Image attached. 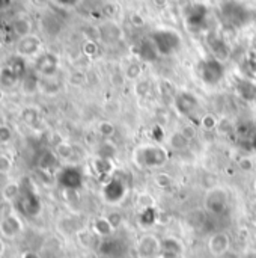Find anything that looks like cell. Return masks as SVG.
<instances>
[{
	"label": "cell",
	"instance_id": "obj_2",
	"mask_svg": "<svg viewBox=\"0 0 256 258\" xmlns=\"http://www.w3.org/2000/svg\"><path fill=\"white\" fill-rule=\"evenodd\" d=\"M152 42L161 56L175 53L181 45V38L174 30H157L152 36Z\"/></svg>",
	"mask_w": 256,
	"mask_h": 258
},
{
	"label": "cell",
	"instance_id": "obj_10",
	"mask_svg": "<svg viewBox=\"0 0 256 258\" xmlns=\"http://www.w3.org/2000/svg\"><path fill=\"white\" fill-rule=\"evenodd\" d=\"M208 249L214 257H223L231 249V237L225 231H216L208 240Z\"/></svg>",
	"mask_w": 256,
	"mask_h": 258
},
{
	"label": "cell",
	"instance_id": "obj_39",
	"mask_svg": "<svg viewBox=\"0 0 256 258\" xmlns=\"http://www.w3.org/2000/svg\"><path fill=\"white\" fill-rule=\"evenodd\" d=\"M157 258H167V257H163V255H160V257H157Z\"/></svg>",
	"mask_w": 256,
	"mask_h": 258
},
{
	"label": "cell",
	"instance_id": "obj_12",
	"mask_svg": "<svg viewBox=\"0 0 256 258\" xmlns=\"http://www.w3.org/2000/svg\"><path fill=\"white\" fill-rule=\"evenodd\" d=\"M56 70H57V59H56V56L48 54V53L38 56V59H36V71L38 73L50 77V76H53L56 73Z\"/></svg>",
	"mask_w": 256,
	"mask_h": 258
},
{
	"label": "cell",
	"instance_id": "obj_19",
	"mask_svg": "<svg viewBox=\"0 0 256 258\" xmlns=\"http://www.w3.org/2000/svg\"><path fill=\"white\" fill-rule=\"evenodd\" d=\"M20 194H21V183H9L3 189V197L9 203H17Z\"/></svg>",
	"mask_w": 256,
	"mask_h": 258
},
{
	"label": "cell",
	"instance_id": "obj_40",
	"mask_svg": "<svg viewBox=\"0 0 256 258\" xmlns=\"http://www.w3.org/2000/svg\"><path fill=\"white\" fill-rule=\"evenodd\" d=\"M255 213H256V204H255Z\"/></svg>",
	"mask_w": 256,
	"mask_h": 258
},
{
	"label": "cell",
	"instance_id": "obj_21",
	"mask_svg": "<svg viewBox=\"0 0 256 258\" xmlns=\"http://www.w3.org/2000/svg\"><path fill=\"white\" fill-rule=\"evenodd\" d=\"M94 168L97 171L98 175H109L112 171V162L110 159H104V157H98L94 162Z\"/></svg>",
	"mask_w": 256,
	"mask_h": 258
},
{
	"label": "cell",
	"instance_id": "obj_3",
	"mask_svg": "<svg viewBox=\"0 0 256 258\" xmlns=\"http://www.w3.org/2000/svg\"><path fill=\"white\" fill-rule=\"evenodd\" d=\"M24 231L23 219L17 212H9L0 218V236L5 240H15Z\"/></svg>",
	"mask_w": 256,
	"mask_h": 258
},
{
	"label": "cell",
	"instance_id": "obj_29",
	"mask_svg": "<svg viewBox=\"0 0 256 258\" xmlns=\"http://www.w3.org/2000/svg\"><path fill=\"white\" fill-rule=\"evenodd\" d=\"M11 139V128L2 125L0 127V144H6Z\"/></svg>",
	"mask_w": 256,
	"mask_h": 258
},
{
	"label": "cell",
	"instance_id": "obj_36",
	"mask_svg": "<svg viewBox=\"0 0 256 258\" xmlns=\"http://www.w3.org/2000/svg\"><path fill=\"white\" fill-rule=\"evenodd\" d=\"M48 2H51V0H33V3L38 5V6H44V5H47Z\"/></svg>",
	"mask_w": 256,
	"mask_h": 258
},
{
	"label": "cell",
	"instance_id": "obj_4",
	"mask_svg": "<svg viewBox=\"0 0 256 258\" xmlns=\"http://www.w3.org/2000/svg\"><path fill=\"white\" fill-rule=\"evenodd\" d=\"M223 76H225V67L222 63V60H219L217 57L207 59L201 67V77H202L204 83L208 86H214V85L220 83Z\"/></svg>",
	"mask_w": 256,
	"mask_h": 258
},
{
	"label": "cell",
	"instance_id": "obj_32",
	"mask_svg": "<svg viewBox=\"0 0 256 258\" xmlns=\"http://www.w3.org/2000/svg\"><path fill=\"white\" fill-rule=\"evenodd\" d=\"M18 258H41V255L36 252V251H32V249H27V251H23L20 254Z\"/></svg>",
	"mask_w": 256,
	"mask_h": 258
},
{
	"label": "cell",
	"instance_id": "obj_24",
	"mask_svg": "<svg viewBox=\"0 0 256 258\" xmlns=\"http://www.w3.org/2000/svg\"><path fill=\"white\" fill-rule=\"evenodd\" d=\"M201 124H202V127L207 128V130H216L217 125H219V119H217L214 115L208 113V115H205V116L202 118Z\"/></svg>",
	"mask_w": 256,
	"mask_h": 258
},
{
	"label": "cell",
	"instance_id": "obj_35",
	"mask_svg": "<svg viewBox=\"0 0 256 258\" xmlns=\"http://www.w3.org/2000/svg\"><path fill=\"white\" fill-rule=\"evenodd\" d=\"M11 2H12V0H0V11L6 9V8L11 5Z\"/></svg>",
	"mask_w": 256,
	"mask_h": 258
},
{
	"label": "cell",
	"instance_id": "obj_7",
	"mask_svg": "<svg viewBox=\"0 0 256 258\" xmlns=\"http://www.w3.org/2000/svg\"><path fill=\"white\" fill-rule=\"evenodd\" d=\"M127 194L125 183L119 178H110L103 187V198L109 204H119Z\"/></svg>",
	"mask_w": 256,
	"mask_h": 258
},
{
	"label": "cell",
	"instance_id": "obj_26",
	"mask_svg": "<svg viewBox=\"0 0 256 258\" xmlns=\"http://www.w3.org/2000/svg\"><path fill=\"white\" fill-rule=\"evenodd\" d=\"M98 133H100L103 138H110V136H113V133H115V127H113V124H110V122H107V121L100 122V125H98Z\"/></svg>",
	"mask_w": 256,
	"mask_h": 258
},
{
	"label": "cell",
	"instance_id": "obj_30",
	"mask_svg": "<svg viewBox=\"0 0 256 258\" xmlns=\"http://www.w3.org/2000/svg\"><path fill=\"white\" fill-rule=\"evenodd\" d=\"M181 133H183L189 141H192V139L196 136V130H195L193 127H184V128L181 130Z\"/></svg>",
	"mask_w": 256,
	"mask_h": 258
},
{
	"label": "cell",
	"instance_id": "obj_13",
	"mask_svg": "<svg viewBox=\"0 0 256 258\" xmlns=\"http://www.w3.org/2000/svg\"><path fill=\"white\" fill-rule=\"evenodd\" d=\"M92 231L95 236H98L100 239L104 240V239H110L116 230L113 228V225L110 224L107 216H98L92 222Z\"/></svg>",
	"mask_w": 256,
	"mask_h": 258
},
{
	"label": "cell",
	"instance_id": "obj_23",
	"mask_svg": "<svg viewBox=\"0 0 256 258\" xmlns=\"http://www.w3.org/2000/svg\"><path fill=\"white\" fill-rule=\"evenodd\" d=\"M189 139L181 133V132H177V133H174L172 135V138H170V145H172V148H175V150H183V148H187L189 147Z\"/></svg>",
	"mask_w": 256,
	"mask_h": 258
},
{
	"label": "cell",
	"instance_id": "obj_37",
	"mask_svg": "<svg viewBox=\"0 0 256 258\" xmlns=\"http://www.w3.org/2000/svg\"><path fill=\"white\" fill-rule=\"evenodd\" d=\"M252 68H253V71L256 73V60H253V62H252Z\"/></svg>",
	"mask_w": 256,
	"mask_h": 258
},
{
	"label": "cell",
	"instance_id": "obj_9",
	"mask_svg": "<svg viewBox=\"0 0 256 258\" xmlns=\"http://www.w3.org/2000/svg\"><path fill=\"white\" fill-rule=\"evenodd\" d=\"M41 51V39L35 35H27L18 39L17 44V56L26 57H36Z\"/></svg>",
	"mask_w": 256,
	"mask_h": 258
},
{
	"label": "cell",
	"instance_id": "obj_34",
	"mask_svg": "<svg viewBox=\"0 0 256 258\" xmlns=\"http://www.w3.org/2000/svg\"><path fill=\"white\" fill-rule=\"evenodd\" d=\"M250 150L256 153V132L252 135V138H250Z\"/></svg>",
	"mask_w": 256,
	"mask_h": 258
},
{
	"label": "cell",
	"instance_id": "obj_1",
	"mask_svg": "<svg viewBox=\"0 0 256 258\" xmlns=\"http://www.w3.org/2000/svg\"><path fill=\"white\" fill-rule=\"evenodd\" d=\"M167 160H169V154L160 145H152V144L142 145V147L136 148L133 153V162L139 168H146V169L160 168Z\"/></svg>",
	"mask_w": 256,
	"mask_h": 258
},
{
	"label": "cell",
	"instance_id": "obj_20",
	"mask_svg": "<svg viewBox=\"0 0 256 258\" xmlns=\"http://www.w3.org/2000/svg\"><path fill=\"white\" fill-rule=\"evenodd\" d=\"M205 15H207L205 8H204L202 5H195V6L192 8L190 15H189V21H190L192 24H195V26H199V24L204 23Z\"/></svg>",
	"mask_w": 256,
	"mask_h": 258
},
{
	"label": "cell",
	"instance_id": "obj_18",
	"mask_svg": "<svg viewBox=\"0 0 256 258\" xmlns=\"http://www.w3.org/2000/svg\"><path fill=\"white\" fill-rule=\"evenodd\" d=\"M20 77H18V74L9 67V65H6V67H3L2 70H0V85H3V86H14L15 83H17V80H18Z\"/></svg>",
	"mask_w": 256,
	"mask_h": 258
},
{
	"label": "cell",
	"instance_id": "obj_6",
	"mask_svg": "<svg viewBox=\"0 0 256 258\" xmlns=\"http://www.w3.org/2000/svg\"><path fill=\"white\" fill-rule=\"evenodd\" d=\"M137 255L140 258H157L161 254V240L152 234H145L137 242Z\"/></svg>",
	"mask_w": 256,
	"mask_h": 258
},
{
	"label": "cell",
	"instance_id": "obj_5",
	"mask_svg": "<svg viewBox=\"0 0 256 258\" xmlns=\"http://www.w3.org/2000/svg\"><path fill=\"white\" fill-rule=\"evenodd\" d=\"M57 183L66 190H78L83 184V174L77 166H65L57 174Z\"/></svg>",
	"mask_w": 256,
	"mask_h": 258
},
{
	"label": "cell",
	"instance_id": "obj_28",
	"mask_svg": "<svg viewBox=\"0 0 256 258\" xmlns=\"http://www.w3.org/2000/svg\"><path fill=\"white\" fill-rule=\"evenodd\" d=\"M107 219L110 221V224L113 225V228H115V230H118V228L122 225V222H124V218H122V215H121V213H118V212H113V213H110V215L107 216Z\"/></svg>",
	"mask_w": 256,
	"mask_h": 258
},
{
	"label": "cell",
	"instance_id": "obj_38",
	"mask_svg": "<svg viewBox=\"0 0 256 258\" xmlns=\"http://www.w3.org/2000/svg\"><path fill=\"white\" fill-rule=\"evenodd\" d=\"M253 190H255V194H256V181L253 183Z\"/></svg>",
	"mask_w": 256,
	"mask_h": 258
},
{
	"label": "cell",
	"instance_id": "obj_27",
	"mask_svg": "<svg viewBox=\"0 0 256 258\" xmlns=\"http://www.w3.org/2000/svg\"><path fill=\"white\" fill-rule=\"evenodd\" d=\"M56 6L63 8V9H72L80 5L81 0H51Z\"/></svg>",
	"mask_w": 256,
	"mask_h": 258
},
{
	"label": "cell",
	"instance_id": "obj_25",
	"mask_svg": "<svg viewBox=\"0 0 256 258\" xmlns=\"http://www.w3.org/2000/svg\"><path fill=\"white\" fill-rule=\"evenodd\" d=\"M155 184L161 189H167L172 186V177L166 172H160L157 177H155Z\"/></svg>",
	"mask_w": 256,
	"mask_h": 258
},
{
	"label": "cell",
	"instance_id": "obj_33",
	"mask_svg": "<svg viewBox=\"0 0 256 258\" xmlns=\"http://www.w3.org/2000/svg\"><path fill=\"white\" fill-rule=\"evenodd\" d=\"M5 251H6V243H5V239L0 236V257L5 254Z\"/></svg>",
	"mask_w": 256,
	"mask_h": 258
},
{
	"label": "cell",
	"instance_id": "obj_17",
	"mask_svg": "<svg viewBox=\"0 0 256 258\" xmlns=\"http://www.w3.org/2000/svg\"><path fill=\"white\" fill-rule=\"evenodd\" d=\"M14 32H15L20 38L30 35V33H32V23H30V20H29L27 17H24V15H20V17L14 21Z\"/></svg>",
	"mask_w": 256,
	"mask_h": 258
},
{
	"label": "cell",
	"instance_id": "obj_15",
	"mask_svg": "<svg viewBox=\"0 0 256 258\" xmlns=\"http://www.w3.org/2000/svg\"><path fill=\"white\" fill-rule=\"evenodd\" d=\"M237 92L246 101H255L256 100V85L250 80H241L237 85Z\"/></svg>",
	"mask_w": 256,
	"mask_h": 258
},
{
	"label": "cell",
	"instance_id": "obj_14",
	"mask_svg": "<svg viewBox=\"0 0 256 258\" xmlns=\"http://www.w3.org/2000/svg\"><path fill=\"white\" fill-rule=\"evenodd\" d=\"M184 251L183 243L175 237H166L161 240V254L163 257L167 258H180Z\"/></svg>",
	"mask_w": 256,
	"mask_h": 258
},
{
	"label": "cell",
	"instance_id": "obj_8",
	"mask_svg": "<svg viewBox=\"0 0 256 258\" xmlns=\"http://www.w3.org/2000/svg\"><path fill=\"white\" fill-rule=\"evenodd\" d=\"M205 207L211 215H223L228 210V195L225 194V190H211L205 198Z\"/></svg>",
	"mask_w": 256,
	"mask_h": 258
},
{
	"label": "cell",
	"instance_id": "obj_11",
	"mask_svg": "<svg viewBox=\"0 0 256 258\" xmlns=\"http://www.w3.org/2000/svg\"><path fill=\"white\" fill-rule=\"evenodd\" d=\"M175 109L178 110L180 115H184V116H190L196 109H198V98L189 92V91H183V92H178L175 95Z\"/></svg>",
	"mask_w": 256,
	"mask_h": 258
},
{
	"label": "cell",
	"instance_id": "obj_31",
	"mask_svg": "<svg viewBox=\"0 0 256 258\" xmlns=\"http://www.w3.org/2000/svg\"><path fill=\"white\" fill-rule=\"evenodd\" d=\"M152 135H154V139H155V141H158V142L164 138V132H163V128H161V127H158V125H155V127H154Z\"/></svg>",
	"mask_w": 256,
	"mask_h": 258
},
{
	"label": "cell",
	"instance_id": "obj_22",
	"mask_svg": "<svg viewBox=\"0 0 256 258\" xmlns=\"http://www.w3.org/2000/svg\"><path fill=\"white\" fill-rule=\"evenodd\" d=\"M14 169V160L8 153H0V175H9Z\"/></svg>",
	"mask_w": 256,
	"mask_h": 258
},
{
	"label": "cell",
	"instance_id": "obj_16",
	"mask_svg": "<svg viewBox=\"0 0 256 258\" xmlns=\"http://www.w3.org/2000/svg\"><path fill=\"white\" fill-rule=\"evenodd\" d=\"M139 222L142 227H152L158 222V212L155 207H148V209H143L140 216H139Z\"/></svg>",
	"mask_w": 256,
	"mask_h": 258
}]
</instances>
